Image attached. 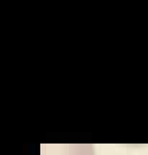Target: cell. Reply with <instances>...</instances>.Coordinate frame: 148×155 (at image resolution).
<instances>
[{
    "label": "cell",
    "instance_id": "6da1fadb",
    "mask_svg": "<svg viewBox=\"0 0 148 155\" xmlns=\"http://www.w3.org/2000/svg\"><path fill=\"white\" fill-rule=\"evenodd\" d=\"M42 155H95L93 145H42Z\"/></svg>",
    "mask_w": 148,
    "mask_h": 155
}]
</instances>
